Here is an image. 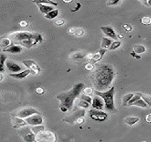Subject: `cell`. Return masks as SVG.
I'll list each match as a JSON object with an SVG mask.
<instances>
[{
	"instance_id": "1",
	"label": "cell",
	"mask_w": 151,
	"mask_h": 142,
	"mask_svg": "<svg viewBox=\"0 0 151 142\" xmlns=\"http://www.w3.org/2000/svg\"><path fill=\"white\" fill-rule=\"evenodd\" d=\"M91 75V81L96 90L103 92L112 84L116 72L110 65L100 64L95 68Z\"/></svg>"
},
{
	"instance_id": "2",
	"label": "cell",
	"mask_w": 151,
	"mask_h": 142,
	"mask_svg": "<svg viewBox=\"0 0 151 142\" xmlns=\"http://www.w3.org/2000/svg\"><path fill=\"white\" fill-rule=\"evenodd\" d=\"M9 38L11 40L13 44L27 49L31 48L42 41V35L29 31L14 32L9 35Z\"/></svg>"
},
{
	"instance_id": "3",
	"label": "cell",
	"mask_w": 151,
	"mask_h": 142,
	"mask_svg": "<svg viewBox=\"0 0 151 142\" xmlns=\"http://www.w3.org/2000/svg\"><path fill=\"white\" fill-rule=\"evenodd\" d=\"M84 87V83H77L69 91L60 92L57 95V99L60 102L59 107L61 112H66L73 107L76 99L81 95Z\"/></svg>"
},
{
	"instance_id": "4",
	"label": "cell",
	"mask_w": 151,
	"mask_h": 142,
	"mask_svg": "<svg viewBox=\"0 0 151 142\" xmlns=\"http://www.w3.org/2000/svg\"><path fill=\"white\" fill-rule=\"evenodd\" d=\"M94 93L98 96L100 97L104 100V109L107 112L112 114H115L117 112L115 104V87H112L108 90L104 91V92H100V91L95 90Z\"/></svg>"
},
{
	"instance_id": "5",
	"label": "cell",
	"mask_w": 151,
	"mask_h": 142,
	"mask_svg": "<svg viewBox=\"0 0 151 142\" xmlns=\"http://www.w3.org/2000/svg\"><path fill=\"white\" fill-rule=\"evenodd\" d=\"M57 137L55 132L44 130L35 135V142H55Z\"/></svg>"
},
{
	"instance_id": "6",
	"label": "cell",
	"mask_w": 151,
	"mask_h": 142,
	"mask_svg": "<svg viewBox=\"0 0 151 142\" xmlns=\"http://www.w3.org/2000/svg\"><path fill=\"white\" fill-rule=\"evenodd\" d=\"M40 115L38 111H37L35 108L33 107H26L23 108V109H20L19 111L16 112V114L15 115L16 117H20L21 119H26L28 117H30V116L34 115Z\"/></svg>"
},
{
	"instance_id": "7",
	"label": "cell",
	"mask_w": 151,
	"mask_h": 142,
	"mask_svg": "<svg viewBox=\"0 0 151 142\" xmlns=\"http://www.w3.org/2000/svg\"><path fill=\"white\" fill-rule=\"evenodd\" d=\"M90 117L92 119L98 122H104L107 119L108 115L106 112H102L101 110L92 109L89 112Z\"/></svg>"
},
{
	"instance_id": "8",
	"label": "cell",
	"mask_w": 151,
	"mask_h": 142,
	"mask_svg": "<svg viewBox=\"0 0 151 142\" xmlns=\"http://www.w3.org/2000/svg\"><path fill=\"white\" fill-rule=\"evenodd\" d=\"M85 115H86V111H85L84 109H78V110L76 111L75 112L72 113L71 115L65 117V118L63 119V121L67 122L69 124H73L76 123V120L78 119V118H80V117H84Z\"/></svg>"
},
{
	"instance_id": "9",
	"label": "cell",
	"mask_w": 151,
	"mask_h": 142,
	"mask_svg": "<svg viewBox=\"0 0 151 142\" xmlns=\"http://www.w3.org/2000/svg\"><path fill=\"white\" fill-rule=\"evenodd\" d=\"M22 63L30 70L33 75H38L41 72V68L36 63L32 60H24L22 61Z\"/></svg>"
},
{
	"instance_id": "10",
	"label": "cell",
	"mask_w": 151,
	"mask_h": 142,
	"mask_svg": "<svg viewBox=\"0 0 151 142\" xmlns=\"http://www.w3.org/2000/svg\"><path fill=\"white\" fill-rule=\"evenodd\" d=\"M26 123L30 126H35L43 124V118L41 115H34L25 119Z\"/></svg>"
},
{
	"instance_id": "11",
	"label": "cell",
	"mask_w": 151,
	"mask_h": 142,
	"mask_svg": "<svg viewBox=\"0 0 151 142\" xmlns=\"http://www.w3.org/2000/svg\"><path fill=\"white\" fill-rule=\"evenodd\" d=\"M100 30L102 31V33L107 37V38H110L114 40H117L118 38L117 35L116 34V33H115V31H114V29L111 27H108V26L101 27Z\"/></svg>"
},
{
	"instance_id": "12",
	"label": "cell",
	"mask_w": 151,
	"mask_h": 142,
	"mask_svg": "<svg viewBox=\"0 0 151 142\" xmlns=\"http://www.w3.org/2000/svg\"><path fill=\"white\" fill-rule=\"evenodd\" d=\"M6 67L10 72H13V73H18L22 70V67L20 66L19 65L17 64L15 62L11 61H6Z\"/></svg>"
},
{
	"instance_id": "13",
	"label": "cell",
	"mask_w": 151,
	"mask_h": 142,
	"mask_svg": "<svg viewBox=\"0 0 151 142\" xmlns=\"http://www.w3.org/2000/svg\"><path fill=\"white\" fill-rule=\"evenodd\" d=\"M91 105L93 109H98V110H102L104 106V100L100 97L96 95V96H95L92 98V102Z\"/></svg>"
},
{
	"instance_id": "14",
	"label": "cell",
	"mask_w": 151,
	"mask_h": 142,
	"mask_svg": "<svg viewBox=\"0 0 151 142\" xmlns=\"http://www.w3.org/2000/svg\"><path fill=\"white\" fill-rule=\"evenodd\" d=\"M11 122L12 124H13V127L15 128V129H20V128L24 127V126H26L28 125L26 120L23 119L20 117H16V116H13L12 117Z\"/></svg>"
},
{
	"instance_id": "15",
	"label": "cell",
	"mask_w": 151,
	"mask_h": 142,
	"mask_svg": "<svg viewBox=\"0 0 151 142\" xmlns=\"http://www.w3.org/2000/svg\"><path fill=\"white\" fill-rule=\"evenodd\" d=\"M106 52H107V50H106V49H102V48L100 49L97 53L94 54L92 60L90 61V63H92V64H95V63L100 61L102 58L103 56L104 55V54L106 53Z\"/></svg>"
},
{
	"instance_id": "16",
	"label": "cell",
	"mask_w": 151,
	"mask_h": 142,
	"mask_svg": "<svg viewBox=\"0 0 151 142\" xmlns=\"http://www.w3.org/2000/svg\"><path fill=\"white\" fill-rule=\"evenodd\" d=\"M22 51L23 47L15 44H12L7 48L3 49V52H7V53H20L22 52Z\"/></svg>"
},
{
	"instance_id": "17",
	"label": "cell",
	"mask_w": 151,
	"mask_h": 142,
	"mask_svg": "<svg viewBox=\"0 0 151 142\" xmlns=\"http://www.w3.org/2000/svg\"><path fill=\"white\" fill-rule=\"evenodd\" d=\"M30 73H31L30 70L27 69V70L21 71V72H18V73L9 74V76L12 77V78H16V79H24V78H26L28 75H30Z\"/></svg>"
},
{
	"instance_id": "18",
	"label": "cell",
	"mask_w": 151,
	"mask_h": 142,
	"mask_svg": "<svg viewBox=\"0 0 151 142\" xmlns=\"http://www.w3.org/2000/svg\"><path fill=\"white\" fill-rule=\"evenodd\" d=\"M23 139L25 142H34L35 141V134L31 131V129H28V132L23 136Z\"/></svg>"
},
{
	"instance_id": "19",
	"label": "cell",
	"mask_w": 151,
	"mask_h": 142,
	"mask_svg": "<svg viewBox=\"0 0 151 142\" xmlns=\"http://www.w3.org/2000/svg\"><path fill=\"white\" fill-rule=\"evenodd\" d=\"M36 5L38 7V9H39V10L41 12V13L44 14L45 15L55 9L52 6L44 5V4H36Z\"/></svg>"
},
{
	"instance_id": "20",
	"label": "cell",
	"mask_w": 151,
	"mask_h": 142,
	"mask_svg": "<svg viewBox=\"0 0 151 142\" xmlns=\"http://www.w3.org/2000/svg\"><path fill=\"white\" fill-rule=\"evenodd\" d=\"M112 41L107 37H102L101 39V47L102 49H108L112 44Z\"/></svg>"
},
{
	"instance_id": "21",
	"label": "cell",
	"mask_w": 151,
	"mask_h": 142,
	"mask_svg": "<svg viewBox=\"0 0 151 142\" xmlns=\"http://www.w3.org/2000/svg\"><path fill=\"white\" fill-rule=\"evenodd\" d=\"M68 32L71 34L76 35L77 36H82L84 34V30L81 28H70V29L68 30Z\"/></svg>"
},
{
	"instance_id": "22",
	"label": "cell",
	"mask_w": 151,
	"mask_h": 142,
	"mask_svg": "<svg viewBox=\"0 0 151 142\" xmlns=\"http://www.w3.org/2000/svg\"><path fill=\"white\" fill-rule=\"evenodd\" d=\"M140 118L137 117H127L124 119V122L129 126H131L139 122Z\"/></svg>"
},
{
	"instance_id": "23",
	"label": "cell",
	"mask_w": 151,
	"mask_h": 142,
	"mask_svg": "<svg viewBox=\"0 0 151 142\" xmlns=\"http://www.w3.org/2000/svg\"><path fill=\"white\" fill-rule=\"evenodd\" d=\"M32 2L34 4H44V5H49V6H53V7H56L57 6V3L55 1H51V0H35L33 1Z\"/></svg>"
},
{
	"instance_id": "24",
	"label": "cell",
	"mask_w": 151,
	"mask_h": 142,
	"mask_svg": "<svg viewBox=\"0 0 151 142\" xmlns=\"http://www.w3.org/2000/svg\"><path fill=\"white\" fill-rule=\"evenodd\" d=\"M138 95H139L141 96V98L143 101L148 104V107H151V96L150 95H148V94L145 93H141V92H137Z\"/></svg>"
},
{
	"instance_id": "25",
	"label": "cell",
	"mask_w": 151,
	"mask_h": 142,
	"mask_svg": "<svg viewBox=\"0 0 151 142\" xmlns=\"http://www.w3.org/2000/svg\"><path fill=\"white\" fill-rule=\"evenodd\" d=\"M133 51L135 52V53L140 54V53H145V52H146V48L144 46H143V45L135 44V45H134V46H133Z\"/></svg>"
},
{
	"instance_id": "26",
	"label": "cell",
	"mask_w": 151,
	"mask_h": 142,
	"mask_svg": "<svg viewBox=\"0 0 151 142\" xmlns=\"http://www.w3.org/2000/svg\"><path fill=\"white\" fill-rule=\"evenodd\" d=\"M12 41L9 38H1V47L3 48V49H5L9 48V46H11L12 45Z\"/></svg>"
},
{
	"instance_id": "27",
	"label": "cell",
	"mask_w": 151,
	"mask_h": 142,
	"mask_svg": "<svg viewBox=\"0 0 151 142\" xmlns=\"http://www.w3.org/2000/svg\"><path fill=\"white\" fill-rule=\"evenodd\" d=\"M59 15V10L58 9H54L52 12H49L48 14L44 16V18H47V19H54Z\"/></svg>"
},
{
	"instance_id": "28",
	"label": "cell",
	"mask_w": 151,
	"mask_h": 142,
	"mask_svg": "<svg viewBox=\"0 0 151 142\" xmlns=\"http://www.w3.org/2000/svg\"><path fill=\"white\" fill-rule=\"evenodd\" d=\"M7 56L4 53L0 55V72H3L4 71V65H6V61H7Z\"/></svg>"
},
{
	"instance_id": "29",
	"label": "cell",
	"mask_w": 151,
	"mask_h": 142,
	"mask_svg": "<svg viewBox=\"0 0 151 142\" xmlns=\"http://www.w3.org/2000/svg\"><path fill=\"white\" fill-rule=\"evenodd\" d=\"M134 95H135L133 93H128V94H126V95H124V97H123V98H122L123 105L128 106V103H129V102L131 100L132 98H133Z\"/></svg>"
},
{
	"instance_id": "30",
	"label": "cell",
	"mask_w": 151,
	"mask_h": 142,
	"mask_svg": "<svg viewBox=\"0 0 151 142\" xmlns=\"http://www.w3.org/2000/svg\"><path fill=\"white\" fill-rule=\"evenodd\" d=\"M30 129L32 132L36 135L37 134L40 133V132H42V131L45 130V127L43 125H39V126H30Z\"/></svg>"
},
{
	"instance_id": "31",
	"label": "cell",
	"mask_w": 151,
	"mask_h": 142,
	"mask_svg": "<svg viewBox=\"0 0 151 142\" xmlns=\"http://www.w3.org/2000/svg\"><path fill=\"white\" fill-rule=\"evenodd\" d=\"M131 106H139V107H141V108H148V104H146V103L143 101V100H142L141 98L140 99V100H137V101L135 102L134 103H133V104H132Z\"/></svg>"
},
{
	"instance_id": "32",
	"label": "cell",
	"mask_w": 151,
	"mask_h": 142,
	"mask_svg": "<svg viewBox=\"0 0 151 142\" xmlns=\"http://www.w3.org/2000/svg\"><path fill=\"white\" fill-rule=\"evenodd\" d=\"M80 100H84V101L88 102L90 104H92V99L91 97L88 96V95H85V94H84V93H82V94H81V95H80Z\"/></svg>"
},
{
	"instance_id": "33",
	"label": "cell",
	"mask_w": 151,
	"mask_h": 142,
	"mask_svg": "<svg viewBox=\"0 0 151 142\" xmlns=\"http://www.w3.org/2000/svg\"><path fill=\"white\" fill-rule=\"evenodd\" d=\"M90 105H91V104H89L88 102H87L82 100H80V101L78 102V106H79V107L83 108V109H88V108L90 107Z\"/></svg>"
},
{
	"instance_id": "34",
	"label": "cell",
	"mask_w": 151,
	"mask_h": 142,
	"mask_svg": "<svg viewBox=\"0 0 151 142\" xmlns=\"http://www.w3.org/2000/svg\"><path fill=\"white\" fill-rule=\"evenodd\" d=\"M141 24L145 26L151 25V17L150 16H143L141 19Z\"/></svg>"
},
{
	"instance_id": "35",
	"label": "cell",
	"mask_w": 151,
	"mask_h": 142,
	"mask_svg": "<svg viewBox=\"0 0 151 142\" xmlns=\"http://www.w3.org/2000/svg\"><path fill=\"white\" fill-rule=\"evenodd\" d=\"M121 43L120 41H114L113 43H112V45H111L110 48H109V50L110 51H113V50H116V49H117L118 48L120 47V46H121Z\"/></svg>"
},
{
	"instance_id": "36",
	"label": "cell",
	"mask_w": 151,
	"mask_h": 142,
	"mask_svg": "<svg viewBox=\"0 0 151 142\" xmlns=\"http://www.w3.org/2000/svg\"><path fill=\"white\" fill-rule=\"evenodd\" d=\"M93 92H95V91H94V89L92 87H86V88L83 89L82 90V93H84L86 95H88V96H90V95H92Z\"/></svg>"
},
{
	"instance_id": "37",
	"label": "cell",
	"mask_w": 151,
	"mask_h": 142,
	"mask_svg": "<svg viewBox=\"0 0 151 142\" xmlns=\"http://www.w3.org/2000/svg\"><path fill=\"white\" fill-rule=\"evenodd\" d=\"M86 56V55H85V54L82 53H76L75 54H73L72 58L74 60H81Z\"/></svg>"
},
{
	"instance_id": "38",
	"label": "cell",
	"mask_w": 151,
	"mask_h": 142,
	"mask_svg": "<svg viewBox=\"0 0 151 142\" xmlns=\"http://www.w3.org/2000/svg\"><path fill=\"white\" fill-rule=\"evenodd\" d=\"M141 96H140L139 95H138V94L136 93L134 95V96H133V98H132L131 100L129 102V103H128V106H131L132 104H133V103H134L135 102H136L137 100H140V99H141Z\"/></svg>"
},
{
	"instance_id": "39",
	"label": "cell",
	"mask_w": 151,
	"mask_h": 142,
	"mask_svg": "<svg viewBox=\"0 0 151 142\" xmlns=\"http://www.w3.org/2000/svg\"><path fill=\"white\" fill-rule=\"evenodd\" d=\"M120 2L119 0H109L106 2L107 6H116L117 4Z\"/></svg>"
},
{
	"instance_id": "40",
	"label": "cell",
	"mask_w": 151,
	"mask_h": 142,
	"mask_svg": "<svg viewBox=\"0 0 151 142\" xmlns=\"http://www.w3.org/2000/svg\"><path fill=\"white\" fill-rule=\"evenodd\" d=\"M95 66H94V64H92L91 63H87V64H86V66H85V69L89 71L93 70L94 69H95Z\"/></svg>"
},
{
	"instance_id": "41",
	"label": "cell",
	"mask_w": 151,
	"mask_h": 142,
	"mask_svg": "<svg viewBox=\"0 0 151 142\" xmlns=\"http://www.w3.org/2000/svg\"><path fill=\"white\" fill-rule=\"evenodd\" d=\"M122 28L127 32H130L133 30V27L130 24H123Z\"/></svg>"
},
{
	"instance_id": "42",
	"label": "cell",
	"mask_w": 151,
	"mask_h": 142,
	"mask_svg": "<svg viewBox=\"0 0 151 142\" xmlns=\"http://www.w3.org/2000/svg\"><path fill=\"white\" fill-rule=\"evenodd\" d=\"M81 4H80L79 2H76V6H75V7L73 9H71V12H77V11H78L80 9V8H81Z\"/></svg>"
},
{
	"instance_id": "43",
	"label": "cell",
	"mask_w": 151,
	"mask_h": 142,
	"mask_svg": "<svg viewBox=\"0 0 151 142\" xmlns=\"http://www.w3.org/2000/svg\"><path fill=\"white\" fill-rule=\"evenodd\" d=\"M44 89L42 88V87H38L36 89H35V92L38 95H42V94L44 93Z\"/></svg>"
},
{
	"instance_id": "44",
	"label": "cell",
	"mask_w": 151,
	"mask_h": 142,
	"mask_svg": "<svg viewBox=\"0 0 151 142\" xmlns=\"http://www.w3.org/2000/svg\"><path fill=\"white\" fill-rule=\"evenodd\" d=\"M28 24H29L28 22V21H21V22L19 23V26L22 28L27 27L28 26Z\"/></svg>"
},
{
	"instance_id": "45",
	"label": "cell",
	"mask_w": 151,
	"mask_h": 142,
	"mask_svg": "<svg viewBox=\"0 0 151 142\" xmlns=\"http://www.w3.org/2000/svg\"><path fill=\"white\" fill-rule=\"evenodd\" d=\"M130 55H131L132 57H133V58H136V59H141V55H138V54H137V53H135V52L133 51H132L131 52Z\"/></svg>"
},
{
	"instance_id": "46",
	"label": "cell",
	"mask_w": 151,
	"mask_h": 142,
	"mask_svg": "<svg viewBox=\"0 0 151 142\" xmlns=\"http://www.w3.org/2000/svg\"><path fill=\"white\" fill-rule=\"evenodd\" d=\"M55 24H56L57 26H58V27H60V26H62L64 24V21L62 19H59V20H57L55 22Z\"/></svg>"
},
{
	"instance_id": "47",
	"label": "cell",
	"mask_w": 151,
	"mask_h": 142,
	"mask_svg": "<svg viewBox=\"0 0 151 142\" xmlns=\"http://www.w3.org/2000/svg\"><path fill=\"white\" fill-rule=\"evenodd\" d=\"M145 121L148 124H151V114L146 115V118H145Z\"/></svg>"
},
{
	"instance_id": "48",
	"label": "cell",
	"mask_w": 151,
	"mask_h": 142,
	"mask_svg": "<svg viewBox=\"0 0 151 142\" xmlns=\"http://www.w3.org/2000/svg\"><path fill=\"white\" fill-rule=\"evenodd\" d=\"M143 4H145L147 7H151V0H146V1H141Z\"/></svg>"
},
{
	"instance_id": "49",
	"label": "cell",
	"mask_w": 151,
	"mask_h": 142,
	"mask_svg": "<svg viewBox=\"0 0 151 142\" xmlns=\"http://www.w3.org/2000/svg\"><path fill=\"white\" fill-rule=\"evenodd\" d=\"M84 122H85V119L84 117H80V118H78V119L76 120V124H83V123H84Z\"/></svg>"
},
{
	"instance_id": "50",
	"label": "cell",
	"mask_w": 151,
	"mask_h": 142,
	"mask_svg": "<svg viewBox=\"0 0 151 142\" xmlns=\"http://www.w3.org/2000/svg\"><path fill=\"white\" fill-rule=\"evenodd\" d=\"M93 55L94 54H92V53H88V54H87V55H86V58H87V59L91 61L92 57H93Z\"/></svg>"
},
{
	"instance_id": "51",
	"label": "cell",
	"mask_w": 151,
	"mask_h": 142,
	"mask_svg": "<svg viewBox=\"0 0 151 142\" xmlns=\"http://www.w3.org/2000/svg\"><path fill=\"white\" fill-rule=\"evenodd\" d=\"M63 2L65 3V4H70V3L73 2L72 0H70V1H66V0H63Z\"/></svg>"
},
{
	"instance_id": "52",
	"label": "cell",
	"mask_w": 151,
	"mask_h": 142,
	"mask_svg": "<svg viewBox=\"0 0 151 142\" xmlns=\"http://www.w3.org/2000/svg\"><path fill=\"white\" fill-rule=\"evenodd\" d=\"M117 38H119V39H122V38H124V35L119 34V35H117Z\"/></svg>"
},
{
	"instance_id": "53",
	"label": "cell",
	"mask_w": 151,
	"mask_h": 142,
	"mask_svg": "<svg viewBox=\"0 0 151 142\" xmlns=\"http://www.w3.org/2000/svg\"><path fill=\"white\" fill-rule=\"evenodd\" d=\"M3 78H4V77H3V75H2V74L1 73V75H0V80H1V81H2V80H3Z\"/></svg>"
},
{
	"instance_id": "54",
	"label": "cell",
	"mask_w": 151,
	"mask_h": 142,
	"mask_svg": "<svg viewBox=\"0 0 151 142\" xmlns=\"http://www.w3.org/2000/svg\"><path fill=\"white\" fill-rule=\"evenodd\" d=\"M142 142H146V141H142Z\"/></svg>"
}]
</instances>
